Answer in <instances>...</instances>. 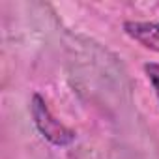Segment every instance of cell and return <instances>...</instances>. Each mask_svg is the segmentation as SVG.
Masks as SVG:
<instances>
[{
	"label": "cell",
	"mask_w": 159,
	"mask_h": 159,
	"mask_svg": "<svg viewBox=\"0 0 159 159\" xmlns=\"http://www.w3.org/2000/svg\"><path fill=\"white\" fill-rule=\"evenodd\" d=\"M30 114H32V120H34V125L36 129L39 131V135L51 142L52 146H58V148H64V146H69L75 142L77 139V133L67 127L66 124H62L49 109L47 101L43 99L41 94H34L32 99H30Z\"/></svg>",
	"instance_id": "cell-1"
},
{
	"label": "cell",
	"mask_w": 159,
	"mask_h": 159,
	"mask_svg": "<svg viewBox=\"0 0 159 159\" xmlns=\"http://www.w3.org/2000/svg\"><path fill=\"white\" fill-rule=\"evenodd\" d=\"M124 32L144 49L159 52V21H125Z\"/></svg>",
	"instance_id": "cell-2"
},
{
	"label": "cell",
	"mask_w": 159,
	"mask_h": 159,
	"mask_svg": "<svg viewBox=\"0 0 159 159\" xmlns=\"http://www.w3.org/2000/svg\"><path fill=\"white\" fill-rule=\"evenodd\" d=\"M142 69H144V75L150 81V84H152V88L159 99V62H146L142 66Z\"/></svg>",
	"instance_id": "cell-3"
}]
</instances>
